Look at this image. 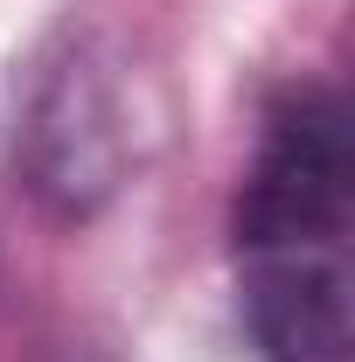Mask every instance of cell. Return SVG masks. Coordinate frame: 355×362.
<instances>
[{
	"label": "cell",
	"mask_w": 355,
	"mask_h": 362,
	"mask_svg": "<svg viewBox=\"0 0 355 362\" xmlns=\"http://www.w3.org/2000/svg\"><path fill=\"white\" fill-rule=\"evenodd\" d=\"M349 105L327 84H293L265 112L258 160L237 195V286L265 362H355L349 314Z\"/></svg>",
	"instance_id": "obj_1"
},
{
	"label": "cell",
	"mask_w": 355,
	"mask_h": 362,
	"mask_svg": "<svg viewBox=\"0 0 355 362\" xmlns=\"http://www.w3.org/2000/svg\"><path fill=\"white\" fill-rule=\"evenodd\" d=\"M133 84L105 28L63 21L21 84L14 168L28 195L56 216H98L133 175Z\"/></svg>",
	"instance_id": "obj_2"
},
{
	"label": "cell",
	"mask_w": 355,
	"mask_h": 362,
	"mask_svg": "<svg viewBox=\"0 0 355 362\" xmlns=\"http://www.w3.org/2000/svg\"><path fill=\"white\" fill-rule=\"evenodd\" d=\"M49 362H112V356H105V349H91V341H63Z\"/></svg>",
	"instance_id": "obj_3"
}]
</instances>
